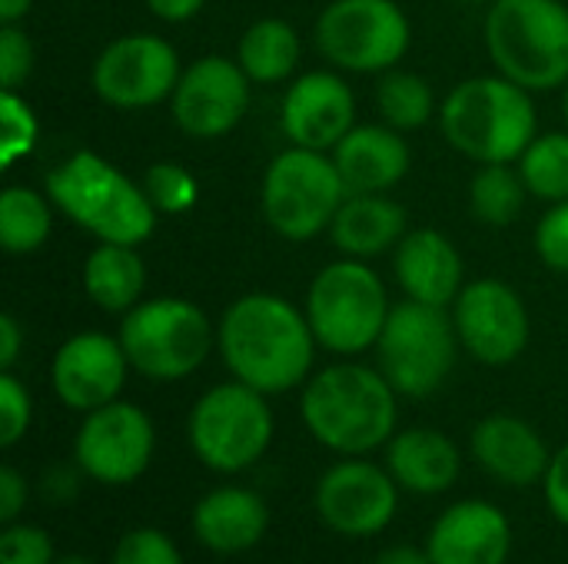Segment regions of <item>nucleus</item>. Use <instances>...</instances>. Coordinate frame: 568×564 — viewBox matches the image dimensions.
I'll list each match as a JSON object with an SVG mask.
<instances>
[{
	"label": "nucleus",
	"instance_id": "obj_31",
	"mask_svg": "<svg viewBox=\"0 0 568 564\" xmlns=\"http://www.w3.org/2000/svg\"><path fill=\"white\" fill-rule=\"evenodd\" d=\"M516 166L536 199L546 203L568 199V130L536 136Z\"/></svg>",
	"mask_w": 568,
	"mask_h": 564
},
{
	"label": "nucleus",
	"instance_id": "obj_34",
	"mask_svg": "<svg viewBox=\"0 0 568 564\" xmlns=\"http://www.w3.org/2000/svg\"><path fill=\"white\" fill-rule=\"evenodd\" d=\"M110 564H186L180 545L160 532V529H133L126 532L116 548Z\"/></svg>",
	"mask_w": 568,
	"mask_h": 564
},
{
	"label": "nucleus",
	"instance_id": "obj_39",
	"mask_svg": "<svg viewBox=\"0 0 568 564\" xmlns=\"http://www.w3.org/2000/svg\"><path fill=\"white\" fill-rule=\"evenodd\" d=\"M542 495H546L552 519L568 529V442L559 452H552V462L542 479Z\"/></svg>",
	"mask_w": 568,
	"mask_h": 564
},
{
	"label": "nucleus",
	"instance_id": "obj_37",
	"mask_svg": "<svg viewBox=\"0 0 568 564\" xmlns=\"http://www.w3.org/2000/svg\"><path fill=\"white\" fill-rule=\"evenodd\" d=\"M536 253L552 273L568 276V199L552 203V209L539 219V226H536Z\"/></svg>",
	"mask_w": 568,
	"mask_h": 564
},
{
	"label": "nucleus",
	"instance_id": "obj_29",
	"mask_svg": "<svg viewBox=\"0 0 568 564\" xmlns=\"http://www.w3.org/2000/svg\"><path fill=\"white\" fill-rule=\"evenodd\" d=\"M529 186L519 173V166L509 163H486L476 170L469 183V209L486 226H513L529 199Z\"/></svg>",
	"mask_w": 568,
	"mask_h": 564
},
{
	"label": "nucleus",
	"instance_id": "obj_41",
	"mask_svg": "<svg viewBox=\"0 0 568 564\" xmlns=\"http://www.w3.org/2000/svg\"><path fill=\"white\" fill-rule=\"evenodd\" d=\"M80 469H77V462L73 465H50L47 472H43V482H40V492H43V499L50 502V505H63V502H70L73 495H77V489H80Z\"/></svg>",
	"mask_w": 568,
	"mask_h": 564
},
{
	"label": "nucleus",
	"instance_id": "obj_30",
	"mask_svg": "<svg viewBox=\"0 0 568 564\" xmlns=\"http://www.w3.org/2000/svg\"><path fill=\"white\" fill-rule=\"evenodd\" d=\"M376 110L383 123H389L399 133L426 126L433 116H439L433 86L409 70H386L376 83Z\"/></svg>",
	"mask_w": 568,
	"mask_h": 564
},
{
	"label": "nucleus",
	"instance_id": "obj_38",
	"mask_svg": "<svg viewBox=\"0 0 568 564\" xmlns=\"http://www.w3.org/2000/svg\"><path fill=\"white\" fill-rule=\"evenodd\" d=\"M33 70V43L17 23L0 27V86L20 90Z\"/></svg>",
	"mask_w": 568,
	"mask_h": 564
},
{
	"label": "nucleus",
	"instance_id": "obj_48",
	"mask_svg": "<svg viewBox=\"0 0 568 564\" xmlns=\"http://www.w3.org/2000/svg\"><path fill=\"white\" fill-rule=\"evenodd\" d=\"M459 3H493V0H459Z\"/></svg>",
	"mask_w": 568,
	"mask_h": 564
},
{
	"label": "nucleus",
	"instance_id": "obj_21",
	"mask_svg": "<svg viewBox=\"0 0 568 564\" xmlns=\"http://www.w3.org/2000/svg\"><path fill=\"white\" fill-rule=\"evenodd\" d=\"M393 273L406 299L449 309L463 293V256L439 229H409L393 249Z\"/></svg>",
	"mask_w": 568,
	"mask_h": 564
},
{
	"label": "nucleus",
	"instance_id": "obj_23",
	"mask_svg": "<svg viewBox=\"0 0 568 564\" xmlns=\"http://www.w3.org/2000/svg\"><path fill=\"white\" fill-rule=\"evenodd\" d=\"M270 532V505L243 485H220L193 509L196 542L223 558L253 552Z\"/></svg>",
	"mask_w": 568,
	"mask_h": 564
},
{
	"label": "nucleus",
	"instance_id": "obj_18",
	"mask_svg": "<svg viewBox=\"0 0 568 564\" xmlns=\"http://www.w3.org/2000/svg\"><path fill=\"white\" fill-rule=\"evenodd\" d=\"M280 126L290 146L333 153L356 126V96L336 70H310L283 93Z\"/></svg>",
	"mask_w": 568,
	"mask_h": 564
},
{
	"label": "nucleus",
	"instance_id": "obj_22",
	"mask_svg": "<svg viewBox=\"0 0 568 564\" xmlns=\"http://www.w3.org/2000/svg\"><path fill=\"white\" fill-rule=\"evenodd\" d=\"M329 156L349 193H389L413 166L406 136L389 123H356Z\"/></svg>",
	"mask_w": 568,
	"mask_h": 564
},
{
	"label": "nucleus",
	"instance_id": "obj_16",
	"mask_svg": "<svg viewBox=\"0 0 568 564\" xmlns=\"http://www.w3.org/2000/svg\"><path fill=\"white\" fill-rule=\"evenodd\" d=\"M253 80L233 57H200L183 66L180 83L170 96L173 123L193 140H220L240 126L250 110Z\"/></svg>",
	"mask_w": 568,
	"mask_h": 564
},
{
	"label": "nucleus",
	"instance_id": "obj_25",
	"mask_svg": "<svg viewBox=\"0 0 568 564\" xmlns=\"http://www.w3.org/2000/svg\"><path fill=\"white\" fill-rule=\"evenodd\" d=\"M406 233L409 216L386 193H349L329 226L333 246L349 259L383 256L396 249Z\"/></svg>",
	"mask_w": 568,
	"mask_h": 564
},
{
	"label": "nucleus",
	"instance_id": "obj_27",
	"mask_svg": "<svg viewBox=\"0 0 568 564\" xmlns=\"http://www.w3.org/2000/svg\"><path fill=\"white\" fill-rule=\"evenodd\" d=\"M300 33L283 17L253 20L236 47V63L253 83H286L300 66Z\"/></svg>",
	"mask_w": 568,
	"mask_h": 564
},
{
	"label": "nucleus",
	"instance_id": "obj_7",
	"mask_svg": "<svg viewBox=\"0 0 568 564\" xmlns=\"http://www.w3.org/2000/svg\"><path fill=\"white\" fill-rule=\"evenodd\" d=\"M120 346L143 379L180 382L193 376L216 346L210 316L180 296H156L136 302L120 322Z\"/></svg>",
	"mask_w": 568,
	"mask_h": 564
},
{
	"label": "nucleus",
	"instance_id": "obj_9",
	"mask_svg": "<svg viewBox=\"0 0 568 564\" xmlns=\"http://www.w3.org/2000/svg\"><path fill=\"white\" fill-rule=\"evenodd\" d=\"M459 336L453 312L403 299L389 309V319L376 342V369L403 399H426L446 386L459 356Z\"/></svg>",
	"mask_w": 568,
	"mask_h": 564
},
{
	"label": "nucleus",
	"instance_id": "obj_45",
	"mask_svg": "<svg viewBox=\"0 0 568 564\" xmlns=\"http://www.w3.org/2000/svg\"><path fill=\"white\" fill-rule=\"evenodd\" d=\"M33 7V0H0V20L3 23H17L20 17H27Z\"/></svg>",
	"mask_w": 568,
	"mask_h": 564
},
{
	"label": "nucleus",
	"instance_id": "obj_17",
	"mask_svg": "<svg viewBox=\"0 0 568 564\" xmlns=\"http://www.w3.org/2000/svg\"><path fill=\"white\" fill-rule=\"evenodd\" d=\"M130 369L133 366L120 346V336L77 332L53 352L50 386H53V396L70 412L87 416V412L120 399Z\"/></svg>",
	"mask_w": 568,
	"mask_h": 564
},
{
	"label": "nucleus",
	"instance_id": "obj_43",
	"mask_svg": "<svg viewBox=\"0 0 568 564\" xmlns=\"http://www.w3.org/2000/svg\"><path fill=\"white\" fill-rule=\"evenodd\" d=\"M143 3L153 17H160L166 23H183V20H193L206 0H143Z\"/></svg>",
	"mask_w": 568,
	"mask_h": 564
},
{
	"label": "nucleus",
	"instance_id": "obj_4",
	"mask_svg": "<svg viewBox=\"0 0 568 564\" xmlns=\"http://www.w3.org/2000/svg\"><path fill=\"white\" fill-rule=\"evenodd\" d=\"M532 93L509 76H469L456 83L439 103V130L446 143L466 160L519 163L526 146L539 136Z\"/></svg>",
	"mask_w": 568,
	"mask_h": 564
},
{
	"label": "nucleus",
	"instance_id": "obj_5",
	"mask_svg": "<svg viewBox=\"0 0 568 564\" xmlns=\"http://www.w3.org/2000/svg\"><path fill=\"white\" fill-rule=\"evenodd\" d=\"M486 50L496 73L549 93L568 83V7L562 0H493Z\"/></svg>",
	"mask_w": 568,
	"mask_h": 564
},
{
	"label": "nucleus",
	"instance_id": "obj_3",
	"mask_svg": "<svg viewBox=\"0 0 568 564\" xmlns=\"http://www.w3.org/2000/svg\"><path fill=\"white\" fill-rule=\"evenodd\" d=\"M43 183L53 206L97 243L140 246L156 229L160 213L146 189L93 150H77Z\"/></svg>",
	"mask_w": 568,
	"mask_h": 564
},
{
	"label": "nucleus",
	"instance_id": "obj_1",
	"mask_svg": "<svg viewBox=\"0 0 568 564\" xmlns=\"http://www.w3.org/2000/svg\"><path fill=\"white\" fill-rule=\"evenodd\" d=\"M316 349L306 312L276 293H246L216 322V352L226 372L263 396L303 389Z\"/></svg>",
	"mask_w": 568,
	"mask_h": 564
},
{
	"label": "nucleus",
	"instance_id": "obj_40",
	"mask_svg": "<svg viewBox=\"0 0 568 564\" xmlns=\"http://www.w3.org/2000/svg\"><path fill=\"white\" fill-rule=\"evenodd\" d=\"M30 502V485L13 465H0V522L13 525L20 522L23 509Z\"/></svg>",
	"mask_w": 568,
	"mask_h": 564
},
{
	"label": "nucleus",
	"instance_id": "obj_14",
	"mask_svg": "<svg viewBox=\"0 0 568 564\" xmlns=\"http://www.w3.org/2000/svg\"><path fill=\"white\" fill-rule=\"evenodd\" d=\"M399 482L366 455H343L316 482V515L343 539L383 535L399 512Z\"/></svg>",
	"mask_w": 568,
	"mask_h": 564
},
{
	"label": "nucleus",
	"instance_id": "obj_26",
	"mask_svg": "<svg viewBox=\"0 0 568 564\" xmlns=\"http://www.w3.org/2000/svg\"><path fill=\"white\" fill-rule=\"evenodd\" d=\"M146 266L136 246L100 243L90 249L83 263V293L87 299L113 316H126L136 302H143Z\"/></svg>",
	"mask_w": 568,
	"mask_h": 564
},
{
	"label": "nucleus",
	"instance_id": "obj_36",
	"mask_svg": "<svg viewBox=\"0 0 568 564\" xmlns=\"http://www.w3.org/2000/svg\"><path fill=\"white\" fill-rule=\"evenodd\" d=\"M0 564H57L53 539L37 525H3L0 532Z\"/></svg>",
	"mask_w": 568,
	"mask_h": 564
},
{
	"label": "nucleus",
	"instance_id": "obj_20",
	"mask_svg": "<svg viewBox=\"0 0 568 564\" xmlns=\"http://www.w3.org/2000/svg\"><path fill=\"white\" fill-rule=\"evenodd\" d=\"M469 452L489 479L513 489H529L542 482L552 462V452L539 429L509 412H493L479 419L469 435Z\"/></svg>",
	"mask_w": 568,
	"mask_h": 564
},
{
	"label": "nucleus",
	"instance_id": "obj_8",
	"mask_svg": "<svg viewBox=\"0 0 568 564\" xmlns=\"http://www.w3.org/2000/svg\"><path fill=\"white\" fill-rule=\"evenodd\" d=\"M273 435L276 419L270 396L236 379L206 389L186 419V439L196 462L216 475H240L253 469L270 452Z\"/></svg>",
	"mask_w": 568,
	"mask_h": 564
},
{
	"label": "nucleus",
	"instance_id": "obj_47",
	"mask_svg": "<svg viewBox=\"0 0 568 564\" xmlns=\"http://www.w3.org/2000/svg\"><path fill=\"white\" fill-rule=\"evenodd\" d=\"M562 113H566V126H568V83L562 86Z\"/></svg>",
	"mask_w": 568,
	"mask_h": 564
},
{
	"label": "nucleus",
	"instance_id": "obj_35",
	"mask_svg": "<svg viewBox=\"0 0 568 564\" xmlns=\"http://www.w3.org/2000/svg\"><path fill=\"white\" fill-rule=\"evenodd\" d=\"M33 422V399L27 386L7 369L0 372V445L13 449Z\"/></svg>",
	"mask_w": 568,
	"mask_h": 564
},
{
	"label": "nucleus",
	"instance_id": "obj_13",
	"mask_svg": "<svg viewBox=\"0 0 568 564\" xmlns=\"http://www.w3.org/2000/svg\"><path fill=\"white\" fill-rule=\"evenodd\" d=\"M180 73V53L170 40L156 33H126L100 50L90 86L106 106L150 110L173 96Z\"/></svg>",
	"mask_w": 568,
	"mask_h": 564
},
{
	"label": "nucleus",
	"instance_id": "obj_28",
	"mask_svg": "<svg viewBox=\"0 0 568 564\" xmlns=\"http://www.w3.org/2000/svg\"><path fill=\"white\" fill-rule=\"evenodd\" d=\"M53 199L27 189L7 186L0 193V246L10 256H30L47 246L53 229Z\"/></svg>",
	"mask_w": 568,
	"mask_h": 564
},
{
	"label": "nucleus",
	"instance_id": "obj_24",
	"mask_svg": "<svg viewBox=\"0 0 568 564\" xmlns=\"http://www.w3.org/2000/svg\"><path fill=\"white\" fill-rule=\"evenodd\" d=\"M386 469L403 492L443 495L459 482L463 455L439 429H403L386 442Z\"/></svg>",
	"mask_w": 568,
	"mask_h": 564
},
{
	"label": "nucleus",
	"instance_id": "obj_11",
	"mask_svg": "<svg viewBox=\"0 0 568 564\" xmlns=\"http://www.w3.org/2000/svg\"><path fill=\"white\" fill-rule=\"evenodd\" d=\"M313 40L336 70L386 73L406 57L413 27L396 0H329Z\"/></svg>",
	"mask_w": 568,
	"mask_h": 564
},
{
	"label": "nucleus",
	"instance_id": "obj_42",
	"mask_svg": "<svg viewBox=\"0 0 568 564\" xmlns=\"http://www.w3.org/2000/svg\"><path fill=\"white\" fill-rule=\"evenodd\" d=\"M20 349H23V329L10 312H3L0 316V372L13 369V362L20 359Z\"/></svg>",
	"mask_w": 568,
	"mask_h": 564
},
{
	"label": "nucleus",
	"instance_id": "obj_46",
	"mask_svg": "<svg viewBox=\"0 0 568 564\" xmlns=\"http://www.w3.org/2000/svg\"><path fill=\"white\" fill-rule=\"evenodd\" d=\"M57 564H97V562H90V558H83V555H67V558H57Z\"/></svg>",
	"mask_w": 568,
	"mask_h": 564
},
{
	"label": "nucleus",
	"instance_id": "obj_6",
	"mask_svg": "<svg viewBox=\"0 0 568 564\" xmlns=\"http://www.w3.org/2000/svg\"><path fill=\"white\" fill-rule=\"evenodd\" d=\"M389 296L366 259H336L320 269L306 293V319L320 349L353 359L376 349L379 332L389 319Z\"/></svg>",
	"mask_w": 568,
	"mask_h": 564
},
{
	"label": "nucleus",
	"instance_id": "obj_33",
	"mask_svg": "<svg viewBox=\"0 0 568 564\" xmlns=\"http://www.w3.org/2000/svg\"><path fill=\"white\" fill-rule=\"evenodd\" d=\"M0 126H3V136H0V166L10 170L17 160H23V156L33 153L37 133H40L30 103L17 90H3L0 93Z\"/></svg>",
	"mask_w": 568,
	"mask_h": 564
},
{
	"label": "nucleus",
	"instance_id": "obj_12",
	"mask_svg": "<svg viewBox=\"0 0 568 564\" xmlns=\"http://www.w3.org/2000/svg\"><path fill=\"white\" fill-rule=\"evenodd\" d=\"M156 452L153 419L133 402H106L83 416L73 435V462L97 485H133Z\"/></svg>",
	"mask_w": 568,
	"mask_h": 564
},
{
	"label": "nucleus",
	"instance_id": "obj_19",
	"mask_svg": "<svg viewBox=\"0 0 568 564\" xmlns=\"http://www.w3.org/2000/svg\"><path fill=\"white\" fill-rule=\"evenodd\" d=\"M426 555L433 564H506L513 555V525L493 502H456L433 522Z\"/></svg>",
	"mask_w": 568,
	"mask_h": 564
},
{
	"label": "nucleus",
	"instance_id": "obj_10",
	"mask_svg": "<svg viewBox=\"0 0 568 564\" xmlns=\"http://www.w3.org/2000/svg\"><path fill=\"white\" fill-rule=\"evenodd\" d=\"M349 189L333 156L306 146H290L273 156L263 176V216L270 229L290 243H310L326 233L346 203Z\"/></svg>",
	"mask_w": 568,
	"mask_h": 564
},
{
	"label": "nucleus",
	"instance_id": "obj_44",
	"mask_svg": "<svg viewBox=\"0 0 568 564\" xmlns=\"http://www.w3.org/2000/svg\"><path fill=\"white\" fill-rule=\"evenodd\" d=\"M373 564H433V562H429L426 548H416V545H393V548H383Z\"/></svg>",
	"mask_w": 568,
	"mask_h": 564
},
{
	"label": "nucleus",
	"instance_id": "obj_2",
	"mask_svg": "<svg viewBox=\"0 0 568 564\" xmlns=\"http://www.w3.org/2000/svg\"><path fill=\"white\" fill-rule=\"evenodd\" d=\"M300 416L323 449L336 455H369L396 435L399 392L379 369L336 362L306 379Z\"/></svg>",
	"mask_w": 568,
	"mask_h": 564
},
{
	"label": "nucleus",
	"instance_id": "obj_15",
	"mask_svg": "<svg viewBox=\"0 0 568 564\" xmlns=\"http://www.w3.org/2000/svg\"><path fill=\"white\" fill-rule=\"evenodd\" d=\"M453 326L459 346L483 366H513L532 339L526 299L503 279L466 283L453 302Z\"/></svg>",
	"mask_w": 568,
	"mask_h": 564
},
{
	"label": "nucleus",
	"instance_id": "obj_32",
	"mask_svg": "<svg viewBox=\"0 0 568 564\" xmlns=\"http://www.w3.org/2000/svg\"><path fill=\"white\" fill-rule=\"evenodd\" d=\"M143 189L160 216H180L196 203V180L176 160H160L146 170Z\"/></svg>",
	"mask_w": 568,
	"mask_h": 564
}]
</instances>
